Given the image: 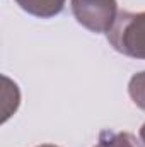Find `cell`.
I'll return each instance as SVG.
<instances>
[{"label":"cell","instance_id":"obj_3","mask_svg":"<svg viewBox=\"0 0 145 147\" xmlns=\"http://www.w3.org/2000/svg\"><path fill=\"white\" fill-rule=\"evenodd\" d=\"M21 9L36 16V17H53L63 10L65 0H15Z\"/></svg>","mask_w":145,"mask_h":147},{"label":"cell","instance_id":"obj_2","mask_svg":"<svg viewBox=\"0 0 145 147\" xmlns=\"http://www.w3.org/2000/svg\"><path fill=\"white\" fill-rule=\"evenodd\" d=\"M72 10L79 24L92 33H109L116 17V0H72Z\"/></svg>","mask_w":145,"mask_h":147},{"label":"cell","instance_id":"obj_7","mask_svg":"<svg viewBox=\"0 0 145 147\" xmlns=\"http://www.w3.org/2000/svg\"><path fill=\"white\" fill-rule=\"evenodd\" d=\"M39 147H56V146H51V144H43V146H39Z\"/></svg>","mask_w":145,"mask_h":147},{"label":"cell","instance_id":"obj_1","mask_svg":"<svg viewBox=\"0 0 145 147\" xmlns=\"http://www.w3.org/2000/svg\"><path fill=\"white\" fill-rule=\"evenodd\" d=\"M108 39L119 53L145 60V12H118Z\"/></svg>","mask_w":145,"mask_h":147},{"label":"cell","instance_id":"obj_5","mask_svg":"<svg viewBox=\"0 0 145 147\" xmlns=\"http://www.w3.org/2000/svg\"><path fill=\"white\" fill-rule=\"evenodd\" d=\"M128 92H130V98L133 99V103L138 108L145 110V72L135 74L130 79Z\"/></svg>","mask_w":145,"mask_h":147},{"label":"cell","instance_id":"obj_6","mask_svg":"<svg viewBox=\"0 0 145 147\" xmlns=\"http://www.w3.org/2000/svg\"><path fill=\"white\" fill-rule=\"evenodd\" d=\"M140 137H142V140L145 142V123L142 125V128H140Z\"/></svg>","mask_w":145,"mask_h":147},{"label":"cell","instance_id":"obj_4","mask_svg":"<svg viewBox=\"0 0 145 147\" xmlns=\"http://www.w3.org/2000/svg\"><path fill=\"white\" fill-rule=\"evenodd\" d=\"M94 147H142L138 140L126 132H113L104 130L99 134V139Z\"/></svg>","mask_w":145,"mask_h":147}]
</instances>
